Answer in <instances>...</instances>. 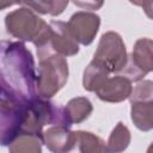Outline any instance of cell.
<instances>
[{"label": "cell", "mask_w": 153, "mask_h": 153, "mask_svg": "<svg viewBox=\"0 0 153 153\" xmlns=\"http://www.w3.org/2000/svg\"><path fill=\"white\" fill-rule=\"evenodd\" d=\"M131 140L130 131L123 122H118L109 135L106 146L109 153H122L127 149Z\"/></svg>", "instance_id": "5bb4252c"}, {"label": "cell", "mask_w": 153, "mask_h": 153, "mask_svg": "<svg viewBox=\"0 0 153 153\" xmlns=\"http://www.w3.org/2000/svg\"><path fill=\"white\" fill-rule=\"evenodd\" d=\"M153 72V41L149 38H139L134 43L131 54L122 72V75L131 82L140 81L146 74Z\"/></svg>", "instance_id": "8992f818"}, {"label": "cell", "mask_w": 153, "mask_h": 153, "mask_svg": "<svg viewBox=\"0 0 153 153\" xmlns=\"http://www.w3.org/2000/svg\"><path fill=\"white\" fill-rule=\"evenodd\" d=\"M67 122L72 127L74 123H81L90 117L93 111L92 103L86 97L72 98L63 108Z\"/></svg>", "instance_id": "8fae6325"}, {"label": "cell", "mask_w": 153, "mask_h": 153, "mask_svg": "<svg viewBox=\"0 0 153 153\" xmlns=\"http://www.w3.org/2000/svg\"><path fill=\"white\" fill-rule=\"evenodd\" d=\"M5 26L12 37L19 42H31L36 48L45 43L50 35V25L24 5L6 14Z\"/></svg>", "instance_id": "3957f363"}, {"label": "cell", "mask_w": 153, "mask_h": 153, "mask_svg": "<svg viewBox=\"0 0 153 153\" xmlns=\"http://www.w3.org/2000/svg\"><path fill=\"white\" fill-rule=\"evenodd\" d=\"M74 4H75L76 6L82 7V10H98L99 7L103 6V1H99V2H94V1H86V2H82V1H74Z\"/></svg>", "instance_id": "ac0fdd59"}, {"label": "cell", "mask_w": 153, "mask_h": 153, "mask_svg": "<svg viewBox=\"0 0 153 153\" xmlns=\"http://www.w3.org/2000/svg\"><path fill=\"white\" fill-rule=\"evenodd\" d=\"M92 61L110 74H122L128 62V54L121 35L115 31L103 33Z\"/></svg>", "instance_id": "277c9868"}, {"label": "cell", "mask_w": 153, "mask_h": 153, "mask_svg": "<svg viewBox=\"0 0 153 153\" xmlns=\"http://www.w3.org/2000/svg\"><path fill=\"white\" fill-rule=\"evenodd\" d=\"M146 153H153V142H152V143L148 146V148H147Z\"/></svg>", "instance_id": "d6986e66"}, {"label": "cell", "mask_w": 153, "mask_h": 153, "mask_svg": "<svg viewBox=\"0 0 153 153\" xmlns=\"http://www.w3.org/2000/svg\"><path fill=\"white\" fill-rule=\"evenodd\" d=\"M110 75L111 74L108 71H105L102 66L91 61L84 71L82 86L88 92H96L100 87V85L105 81V79Z\"/></svg>", "instance_id": "4fadbf2b"}, {"label": "cell", "mask_w": 153, "mask_h": 153, "mask_svg": "<svg viewBox=\"0 0 153 153\" xmlns=\"http://www.w3.org/2000/svg\"><path fill=\"white\" fill-rule=\"evenodd\" d=\"M20 5H24L32 11L41 14H50V16H60L66 7L68 6V1H53V0H38V1H22Z\"/></svg>", "instance_id": "2e32d148"}, {"label": "cell", "mask_w": 153, "mask_h": 153, "mask_svg": "<svg viewBox=\"0 0 153 153\" xmlns=\"http://www.w3.org/2000/svg\"><path fill=\"white\" fill-rule=\"evenodd\" d=\"M0 108V141L2 146H10L22 133L25 103L1 92Z\"/></svg>", "instance_id": "5b68a950"}, {"label": "cell", "mask_w": 153, "mask_h": 153, "mask_svg": "<svg viewBox=\"0 0 153 153\" xmlns=\"http://www.w3.org/2000/svg\"><path fill=\"white\" fill-rule=\"evenodd\" d=\"M67 24L78 43L82 45H90L94 41L99 30L100 18L93 12L79 11L72 14Z\"/></svg>", "instance_id": "52a82bcc"}, {"label": "cell", "mask_w": 153, "mask_h": 153, "mask_svg": "<svg viewBox=\"0 0 153 153\" xmlns=\"http://www.w3.org/2000/svg\"><path fill=\"white\" fill-rule=\"evenodd\" d=\"M75 135L80 153H109L105 141L98 135L85 130H76Z\"/></svg>", "instance_id": "7c38bea8"}, {"label": "cell", "mask_w": 153, "mask_h": 153, "mask_svg": "<svg viewBox=\"0 0 153 153\" xmlns=\"http://www.w3.org/2000/svg\"><path fill=\"white\" fill-rule=\"evenodd\" d=\"M42 139L35 135H19L10 146V153H42Z\"/></svg>", "instance_id": "9a60e30c"}, {"label": "cell", "mask_w": 153, "mask_h": 153, "mask_svg": "<svg viewBox=\"0 0 153 153\" xmlns=\"http://www.w3.org/2000/svg\"><path fill=\"white\" fill-rule=\"evenodd\" d=\"M50 35L45 43L49 49L61 56H73L79 53V43L73 37L68 24L61 20H51Z\"/></svg>", "instance_id": "ba28073f"}, {"label": "cell", "mask_w": 153, "mask_h": 153, "mask_svg": "<svg viewBox=\"0 0 153 153\" xmlns=\"http://www.w3.org/2000/svg\"><path fill=\"white\" fill-rule=\"evenodd\" d=\"M0 63L1 92L24 103L38 97L37 69L31 51L23 42L2 41Z\"/></svg>", "instance_id": "6da1fadb"}, {"label": "cell", "mask_w": 153, "mask_h": 153, "mask_svg": "<svg viewBox=\"0 0 153 153\" xmlns=\"http://www.w3.org/2000/svg\"><path fill=\"white\" fill-rule=\"evenodd\" d=\"M42 140L51 153H69L76 145L75 131L63 126L49 127L43 131Z\"/></svg>", "instance_id": "30bf717a"}, {"label": "cell", "mask_w": 153, "mask_h": 153, "mask_svg": "<svg viewBox=\"0 0 153 153\" xmlns=\"http://www.w3.org/2000/svg\"><path fill=\"white\" fill-rule=\"evenodd\" d=\"M38 56L37 67V94L43 99L54 97L68 80V63L61 56L49 49L47 44L36 48Z\"/></svg>", "instance_id": "7a4b0ae2"}, {"label": "cell", "mask_w": 153, "mask_h": 153, "mask_svg": "<svg viewBox=\"0 0 153 153\" xmlns=\"http://www.w3.org/2000/svg\"><path fill=\"white\" fill-rule=\"evenodd\" d=\"M131 81L122 74L110 75L94 92L96 96L106 103H120L128 99L133 92Z\"/></svg>", "instance_id": "9c48e42d"}, {"label": "cell", "mask_w": 153, "mask_h": 153, "mask_svg": "<svg viewBox=\"0 0 153 153\" xmlns=\"http://www.w3.org/2000/svg\"><path fill=\"white\" fill-rule=\"evenodd\" d=\"M136 6H140L143 12L146 13V16L153 20V1H143V2H133Z\"/></svg>", "instance_id": "e0dca14e"}]
</instances>
